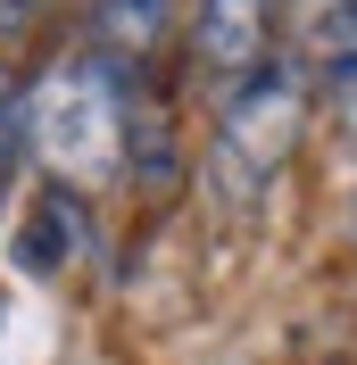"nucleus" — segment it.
Segmentation results:
<instances>
[{
	"mask_svg": "<svg viewBox=\"0 0 357 365\" xmlns=\"http://www.w3.org/2000/svg\"><path fill=\"white\" fill-rule=\"evenodd\" d=\"M17 141H25V91L0 75V182H9V158H17Z\"/></svg>",
	"mask_w": 357,
	"mask_h": 365,
	"instance_id": "nucleus-7",
	"label": "nucleus"
},
{
	"mask_svg": "<svg viewBox=\"0 0 357 365\" xmlns=\"http://www.w3.org/2000/svg\"><path fill=\"white\" fill-rule=\"evenodd\" d=\"M25 141L59 182H109L134 141V108H125V67H109L100 50L59 58L42 83L25 91Z\"/></svg>",
	"mask_w": 357,
	"mask_h": 365,
	"instance_id": "nucleus-1",
	"label": "nucleus"
},
{
	"mask_svg": "<svg viewBox=\"0 0 357 365\" xmlns=\"http://www.w3.org/2000/svg\"><path fill=\"white\" fill-rule=\"evenodd\" d=\"M91 34H100V58L125 67V58H141L166 34V0H100L91 9Z\"/></svg>",
	"mask_w": 357,
	"mask_h": 365,
	"instance_id": "nucleus-6",
	"label": "nucleus"
},
{
	"mask_svg": "<svg viewBox=\"0 0 357 365\" xmlns=\"http://www.w3.org/2000/svg\"><path fill=\"white\" fill-rule=\"evenodd\" d=\"M333 125H341V141L357 150V67H341V75H333Z\"/></svg>",
	"mask_w": 357,
	"mask_h": 365,
	"instance_id": "nucleus-8",
	"label": "nucleus"
},
{
	"mask_svg": "<svg viewBox=\"0 0 357 365\" xmlns=\"http://www.w3.org/2000/svg\"><path fill=\"white\" fill-rule=\"evenodd\" d=\"M266 42H274V0H200L191 9V58L224 91L266 67Z\"/></svg>",
	"mask_w": 357,
	"mask_h": 365,
	"instance_id": "nucleus-3",
	"label": "nucleus"
},
{
	"mask_svg": "<svg viewBox=\"0 0 357 365\" xmlns=\"http://www.w3.org/2000/svg\"><path fill=\"white\" fill-rule=\"evenodd\" d=\"M291 67L299 75L357 67V0H291Z\"/></svg>",
	"mask_w": 357,
	"mask_h": 365,
	"instance_id": "nucleus-4",
	"label": "nucleus"
},
{
	"mask_svg": "<svg viewBox=\"0 0 357 365\" xmlns=\"http://www.w3.org/2000/svg\"><path fill=\"white\" fill-rule=\"evenodd\" d=\"M75 241H84L75 200H67V191H42V200L25 207V225H17V266L25 274H59L75 257Z\"/></svg>",
	"mask_w": 357,
	"mask_h": 365,
	"instance_id": "nucleus-5",
	"label": "nucleus"
},
{
	"mask_svg": "<svg viewBox=\"0 0 357 365\" xmlns=\"http://www.w3.org/2000/svg\"><path fill=\"white\" fill-rule=\"evenodd\" d=\"M299 125H308V75L291 67V58H266L249 83H233V100H224V116H216V150H208L216 200L224 207H249L291 166Z\"/></svg>",
	"mask_w": 357,
	"mask_h": 365,
	"instance_id": "nucleus-2",
	"label": "nucleus"
},
{
	"mask_svg": "<svg viewBox=\"0 0 357 365\" xmlns=\"http://www.w3.org/2000/svg\"><path fill=\"white\" fill-rule=\"evenodd\" d=\"M34 9H42V0H0V42H9V34H25V25H34Z\"/></svg>",
	"mask_w": 357,
	"mask_h": 365,
	"instance_id": "nucleus-9",
	"label": "nucleus"
}]
</instances>
